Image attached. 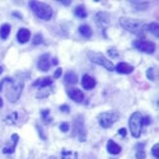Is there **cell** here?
<instances>
[{
  "mask_svg": "<svg viewBox=\"0 0 159 159\" xmlns=\"http://www.w3.org/2000/svg\"><path fill=\"white\" fill-rule=\"evenodd\" d=\"M23 84L22 82H16L11 78H4L0 82V92H4L9 102H17L22 94Z\"/></svg>",
  "mask_w": 159,
  "mask_h": 159,
  "instance_id": "6da1fadb",
  "label": "cell"
},
{
  "mask_svg": "<svg viewBox=\"0 0 159 159\" xmlns=\"http://www.w3.org/2000/svg\"><path fill=\"white\" fill-rule=\"evenodd\" d=\"M120 24L126 31L134 33V34H139V36H141L144 33V31L147 30V24H145L143 20L129 18V17H121L120 18Z\"/></svg>",
  "mask_w": 159,
  "mask_h": 159,
  "instance_id": "7a4b0ae2",
  "label": "cell"
},
{
  "mask_svg": "<svg viewBox=\"0 0 159 159\" xmlns=\"http://www.w3.org/2000/svg\"><path fill=\"white\" fill-rule=\"evenodd\" d=\"M30 7L34 11V14L37 16V18L42 19V20H50L52 18V16H54V10H52V8L46 3L31 2Z\"/></svg>",
  "mask_w": 159,
  "mask_h": 159,
  "instance_id": "3957f363",
  "label": "cell"
},
{
  "mask_svg": "<svg viewBox=\"0 0 159 159\" xmlns=\"http://www.w3.org/2000/svg\"><path fill=\"white\" fill-rule=\"evenodd\" d=\"M88 59L92 62H94L97 65H101V66H103V68H106V69L110 70V71H113L115 70V65L107 57H106L103 54H101V52L88 51Z\"/></svg>",
  "mask_w": 159,
  "mask_h": 159,
  "instance_id": "277c9868",
  "label": "cell"
},
{
  "mask_svg": "<svg viewBox=\"0 0 159 159\" xmlns=\"http://www.w3.org/2000/svg\"><path fill=\"white\" fill-rule=\"evenodd\" d=\"M129 127L131 131V135L134 138L140 136L141 129H143V116L140 112H134L131 115L130 120H129Z\"/></svg>",
  "mask_w": 159,
  "mask_h": 159,
  "instance_id": "5b68a950",
  "label": "cell"
},
{
  "mask_svg": "<svg viewBox=\"0 0 159 159\" xmlns=\"http://www.w3.org/2000/svg\"><path fill=\"white\" fill-rule=\"evenodd\" d=\"M118 118H120V113L116 111H108V112H103L98 116V122L103 129H110Z\"/></svg>",
  "mask_w": 159,
  "mask_h": 159,
  "instance_id": "8992f818",
  "label": "cell"
},
{
  "mask_svg": "<svg viewBox=\"0 0 159 159\" xmlns=\"http://www.w3.org/2000/svg\"><path fill=\"white\" fill-rule=\"evenodd\" d=\"M135 48L143 51V52H147V54H153L155 51V45L150 41H145V39H136V41L132 42Z\"/></svg>",
  "mask_w": 159,
  "mask_h": 159,
  "instance_id": "52a82bcc",
  "label": "cell"
},
{
  "mask_svg": "<svg viewBox=\"0 0 159 159\" xmlns=\"http://www.w3.org/2000/svg\"><path fill=\"white\" fill-rule=\"evenodd\" d=\"M68 96L74 101V102H83L84 101V94H83V92L80 89H78V88H70L68 89Z\"/></svg>",
  "mask_w": 159,
  "mask_h": 159,
  "instance_id": "ba28073f",
  "label": "cell"
},
{
  "mask_svg": "<svg viewBox=\"0 0 159 159\" xmlns=\"http://www.w3.org/2000/svg\"><path fill=\"white\" fill-rule=\"evenodd\" d=\"M115 70L120 74H131L134 71V66L127 62H118L117 65H115Z\"/></svg>",
  "mask_w": 159,
  "mask_h": 159,
  "instance_id": "9c48e42d",
  "label": "cell"
},
{
  "mask_svg": "<svg viewBox=\"0 0 159 159\" xmlns=\"http://www.w3.org/2000/svg\"><path fill=\"white\" fill-rule=\"evenodd\" d=\"M38 69L41 70V71H47L50 69V66H51V61H50V55L46 54V55H42L41 57H39L38 60Z\"/></svg>",
  "mask_w": 159,
  "mask_h": 159,
  "instance_id": "30bf717a",
  "label": "cell"
},
{
  "mask_svg": "<svg viewBox=\"0 0 159 159\" xmlns=\"http://www.w3.org/2000/svg\"><path fill=\"white\" fill-rule=\"evenodd\" d=\"M82 85L84 89L87 90H90V89H93L96 87V79L93 76H90L88 74L83 75V79H82Z\"/></svg>",
  "mask_w": 159,
  "mask_h": 159,
  "instance_id": "8fae6325",
  "label": "cell"
},
{
  "mask_svg": "<svg viewBox=\"0 0 159 159\" xmlns=\"http://www.w3.org/2000/svg\"><path fill=\"white\" fill-rule=\"evenodd\" d=\"M17 38H18V41L20 43H25V42H28L30 41V38H31V32L27 30V28H20L17 33Z\"/></svg>",
  "mask_w": 159,
  "mask_h": 159,
  "instance_id": "7c38bea8",
  "label": "cell"
},
{
  "mask_svg": "<svg viewBox=\"0 0 159 159\" xmlns=\"http://www.w3.org/2000/svg\"><path fill=\"white\" fill-rule=\"evenodd\" d=\"M75 127H78V135H79V140L84 141L85 140V131H84V126H83V118L79 117L78 120H75Z\"/></svg>",
  "mask_w": 159,
  "mask_h": 159,
  "instance_id": "4fadbf2b",
  "label": "cell"
},
{
  "mask_svg": "<svg viewBox=\"0 0 159 159\" xmlns=\"http://www.w3.org/2000/svg\"><path fill=\"white\" fill-rule=\"evenodd\" d=\"M52 82L54 79L52 78H42V79H38V80L33 82V87H39V88H47V87H51L52 85Z\"/></svg>",
  "mask_w": 159,
  "mask_h": 159,
  "instance_id": "5bb4252c",
  "label": "cell"
},
{
  "mask_svg": "<svg viewBox=\"0 0 159 159\" xmlns=\"http://www.w3.org/2000/svg\"><path fill=\"white\" fill-rule=\"evenodd\" d=\"M107 152L110 154L116 155V154H118V153L121 152V147L118 144H116L113 140H108L107 141Z\"/></svg>",
  "mask_w": 159,
  "mask_h": 159,
  "instance_id": "9a60e30c",
  "label": "cell"
},
{
  "mask_svg": "<svg viewBox=\"0 0 159 159\" xmlns=\"http://www.w3.org/2000/svg\"><path fill=\"white\" fill-rule=\"evenodd\" d=\"M97 22L101 27H107L108 24V14H106V13H98L97 14Z\"/></svg>",
  "mask_w": 159,
  "mask_h": 159,
  "instance_id": "2e32d148",
  "label": "cell"
},
{
  "mask_svg": "<svg viewBox=\"0 0 159 159\" xmlns=\"http://www.w3.org/2000/svg\"><path fill=\"white\" fill-rule=\"evenodd\" d=\"M79 33H80L82 36H84V37H87V38H89L92 34H93V31H92V28L89 27V25L83 24V25L79 27Z\"/></svg>",
  "mask_w": 159,
  "mask_h": 159,
  "instance_id": "e0dca14e",
  "label": "cell"
},
{
  "mask_svg": "<svg viewBox=\"0 0 159 159\" xmlns=\"http://www.w3.org/2000/svg\"><path fill=\"white\" fill-rule=\"evenodd\" d=\"M78 82V76L74 71H69V73H66L65 74V83H68V84H76Z\"/></svg>",
  "mask_w": 159,
  "mask_h": 159,
  "instance_id": "ac0fdd59",
  "label": "cell"
},
{
  "mask_svg": "<svg viewBox=\"0 0 159 159\" xmlns=\"http://www.w3.org/2000/svg\"><path fill=\"white\" fill-rule=\"evenodd\" d=\"M9 33H10V25L8 23L3 24L2 28H0V37H2L3 39H7L8 36H9Z\"/></svg>",
  "mask_w": 159,
  "mask_h": 159,
  "instance_id": "d6986e66",
  "label": "cell"
},
{
  "mask_svg": "<svg viewBox=\"0 0 159 159\" xmlns=\"http://www.w3.org/2000/svg\"><path fill=\"white\" fill-rule=\"evenodd\" d=\"M74 13H75V16L79 17V18H85L87 17V10H85V8L83 5H78L75 8Z\"/></svg>",
  "mask_w": 159,
  "mask_h": 159,
  "instance_id": "ffe728a7",
  "label": "cell"
},
{
  "mask_svg": "<svg viewBox=\"0 0 159 159\" xmlns=\"http://www.w3.org/2000/svg\"><path fill=\"white\" fill-rule=\"evenodd\" d=\"M132 4V7H134V9H138V10H145V9H147L148 8V3H140V2H132L131 3Z\"/></svg>",
  "mask_w": 159,
  "mask_h": 159,
  "instance_id": "44dd1931",
  "label": "cell"
},
{
  "mask_svg": "<svg viewBox=\"0 0 159 159\" xmlns=\"http://www.w3.org/2000/svg\"><path fill=\"white\" fill-rule=\"evenodd\" d=\"M143 147H144L143 143L138 144V147H136V158H139V159L145 158V152H144V148Z\"/></svg>",
  "mask_w": 159,
  "mask_h": 159,
  "instance_id": "7402d4cb",
  "label": "cell"
},
{
  "mask_svg": "<svg viewBox=\"0 0 159 159\" xmlns=\"http://www.w3.org/2000/svg\"><path fill=\"white\" fill-rule=\"evenodd\" d=\"M148 30H149L154 36H157V37L159 36V27H158V23H155V22H154V23H150V24L148 25Z\"/></svg>",
  "mask_w": 159,
  "mask_h": 159,
  "instance_id": "603a6c76",
  "label": "cell"
},
{
  "mask_svg": "<svg viewBox=\"0 0 159 159\" xmlns=\"http://www.w3.org/2000/svg\"><path fill=\"white\" fill-rule=\"evenodd\" d=\"M17 116H18V113H17V112L10 113V115L5 118V122H7V124H14V122L17 121Z\"/></svg>",
  "mask_w": 159,
  "mask_h": 159,
  "instance_id": "cb8c5ba5",
  "label": "cell"
},
{
  "mask_svg": "<svg viewBox=\"0 0 159 159\" xmlns=\"http://www.w3.org/2000/svg\"><path fill=\"white\" fill-rule=\"evenodd\" d=\"M62 159H78L76 153L73 152H62Z\"/></svg>",
  "mask_w": 159,
  "mask_h": 159,
  "instance_id": "d4e9b609",
  "label": "cell"
},
{
  "mask_svg": "<svg viewBox=\"0 0 159 159\" xmlns=\"http://www.w3.org/2000/svg\"><path fill=\"white\" fill-rule=\"evenodd\" d=\"M152 154H153V157L154 158H157V159H159V144L157 143L154 147L152 148Z\"/></svg>",
  "mask_w": 159,
  "mask_h": 159,
  "instance_id": "484cf974",
  "label": "cell"
},
{
  "mask_svg": "<svg viewBox=\"0 0 159 159\" xmlns=\"http://www.w3.org/2000/svg\"><path fill=\"white\" fill-rule=\"evenodd\" d=\"M42 42H43V38H42V36L39 34V33H38V34H36V36H34V39H33V45H34V46H37V45L42 43Z\"/></svg>",
  "mask_w": 159,
  "mask_h": 159,
  "instance_id": "4316f807",
  "label": "cell"
},
{
  "mask_svg": "<svg viewBox=\"0 0 159 159\" xmlns=\"http://www.w3.org/2000/svg\"><path fill=\"white\" fill-rule=\"evenodd\" d=\"M16 150V145H10V147H7L3 149V153L4 154H11V153H14Z\"/></svg>",
  "mask_w": 159,
  "mask_h": 159,
  "instance_id": "83f0119b",
  "label": "cell"
},
{
  "mask_svg": "<svg viewBox=\"0 0 159 159\" xmlns=\"http://www.w3.org/2000/svg\"><path fill=\"white\" fill-rule=\"evenodd\" d=\"M70 125L68 124V122H62V124H60V131H62V132H66V131H69V127Z\"/></svg>",
  "mask_w": 159,
  "mask_h": 159,
  "instance_id": "f1b7e54d",
  "label": "cell"
},
{
  "mask_svg": "<svg viewBox=\"0 0 159 159\" xmlns=\"http://www.w3.org/2000/svg\"><path fill=\"white\" fill-rule=\"evenodd\" d=\"M153 71H154V68H149V69L147 70V76H148L149 80H154V74H153Z\"/></svg>",
  "mask_w": 159,
  "mask_h": 159,
  "instance_id": "f546056e",
  "label": "cell"
},
{
  "mask_svg": "<svg viewBox=\"0 0 159 159\" xmlns=\"http://www.w3.org/2000/svg\"><path fill=\"white\" fill-rule=\"evenodd\" d=\"M48 113H50V111H48V110H45V111H42V117H43V120H46V121H50Z\"/></svg>",
  "mask_w": 159,
  "mask_h": 159,
  "instance_id": "4dcf8cb0",
  "label": "cell"
},
{
  "mask_svg": "<svg viewBox=\"0 0 159 159\" xmlns=\"http://www.w3.org/2000/svg\"><path fill=\"white\" fill-rule=\"evenodd\" d=\"M61 74H62V69H61V68H57V69H56V71H55V74H54V78H55V79H57V78H60V76H61Z\"/></svg>",
  "mask_w": 159,
  "mask_h": 159,
  "instance_id": "1f68e13d",
  "label": "cell"
},
{
  "mask_svg": "<svg viewBox=\"0 0 159 159\" xmlns=\"http://www.w3.org/2000/svg\"><path fill=\"white\" fill-rule=\"evenodd\" d=\"M18 139H19V136H18L17 134H13V135H11V141H13V145H16V144L18 143Z\"/></svg>",
  "mask_w": 159,
  "mask_h": 159,
  "instance_id": "d6a6232c",
  "label": "cell"
},
{
  "mask_svg": "<svg viewBox=\"0 0 159 159\" xmlns=\"http://www.w3.org/2000/svg\"><path fill=\"white\" fill-rule=\"evenodd\" d=\"M60 110H61L62 112H69V111H70V108H69L68 104H62L61 107H60Z\"/></svg>",
  "mask_w": 159,
  "mask_h": 159,
  "instance_id": "836d02e7",
  "label": "cell"
},
{
  "mask_svg": "<svg viewBox=\"0 0 159 159\" xmlns=\"http://www.w3.org/2000/svg\"><path fill=\"white\" fill-rule=\"evenodd\" d=\"M150 124V118L149 117H143V125H148Z\"/></svg>",
  "mask_w": 159,
  "mask_h": 159,
  "instance_id": "e575fe53",
  "label": "cell"
},
{
  "mask_svg": "<svg viewBox=\"0 0 159 159\" xmlns=\"http://www.w3.org/2000/svg\"><path fill=\"white\" fill-rule=\"evenodd\" d=\"M118 134L122 135V136H126V130H125V129H120V131H118Z\"/></svg>",
  "mask_w": 159,
  "mask_h": 159,
  "instance_id": "d590c367",
  "label": "cell"
},
{
  "mask_svg": "<svg viewBox=\"0 0 159 159\" xmlns=\"http://www.w3.org/2000/svg\"><path fill=\"white\" fill-rule=\"evenodd\" d=\"M61 4H64V5H69V4H70V2H69V0H66V2H65V0H62Z\"/></svg>",
  "mask_w": 159,
  "mask_h": 159,
  "instance_id": "8d00e7d4",
  "label": "cell"
},
{
  "mask_svg": "<svg viewBox=\"0 0 159 159\" xmlns=\"http://www.w3.org/2000/svg\"><path fill=\"white\" fill-rule=\"evenodd\" d=\"M2 106H3V99L0 98V107H2Z\"/></svg>",
  "mask_w": 159,
  "mask_h": 159,
  "instance_id": "74e56055",
  "label": "cell"
},
{
  "mask_svg": "<svg viewBox=\"0 0 159 159\" xmlns=\"http://www.w3.org/2000/svg\"><path fill=\"white\" fill-rule=\"evenodd\" d=\"M3 73V66H0V74Z\"/></svg>",
  "mask_w": 159,
  "mask_h": 159,
  "instance_id": "f35d334b",
  "label": "cell"
},
{
  "mask_svg": "<svg viewBox=\"0 0 159 159\" xmlns=\"http://www.w3.org/2000/svg\"><path fill=\"white\" fill-rule=\"evenodd\" d=\"M112 159H115V158H112Z\"/></svg>",
  "mask_w": 159,
  "mask_h": 159,
  "instance_id": "ab89813d",
  "label": "cell"
}]
</instances>
